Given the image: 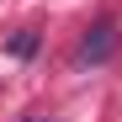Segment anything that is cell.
<instances>
[{
    "label": "cell",
    "instance_id": "cell-1",
    "mask_svg": "<svg viewBox=\"0 0 122 122\" xmlns=\"http://www.w3.org/2000/svg\"><path fill=\"white\" fill-rule=\"evenodd\" d=\"M117 21L112 16H101V21L85 27V37H80V48H74V69H96V64H106V58L117 53Z\"/></svg>",
    "mask_w": 122,
    "mask_h": 122
},
{
    "label": "cell",
    "instance_id": "cell-2",
    "mask_svg": "<svg viewBox=\"0 0 122 122\" xmlns=\"http://www.w3.org/2000/svg\"><path fill=\"white\" fill-rule=\"evenodd\" d=\"M37 43H43L37 32H16V37H11V58H32V53H37Z\"/></svg>",
    "mask_w": 122,
    "mask_h": 122
},
{
    "label": "cell",
    "instance_id": "cell-3",
    "mask_svg": "<svg viewBox=\"0 0 122 122\" xmlns=\"http://www.w3.org/2000/svg\"><path fill=\"white\" fill-rule=\"evenodd\" d=\"M21 122H53V117H21Z\"/></svg>",
    "mask_w": 122,
    "mask_h": 122
}]
</instances>
